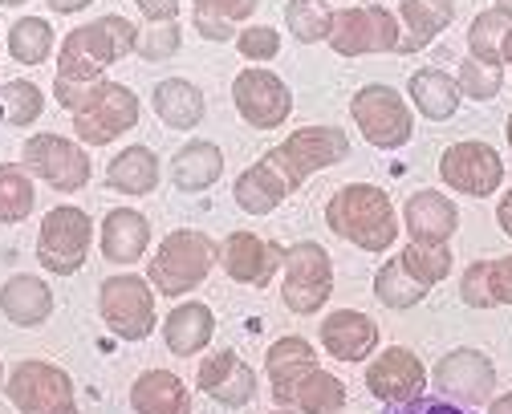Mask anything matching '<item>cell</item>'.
Here are the masks:
<instances>
[{
	"label": "cell",
	"mask_w": 512,
	"mask_h": 414,
	"mask_svg": "<svg viewBox=\"0 0 512 414\" xmlns=\"http://www.w3.org/2000/svg\"><path fill=\"white\" fill-rule=\"evenodd\" d=\"M350 134L342 126H301L285 143H277L265 159L240 171L232 183V199L248 216H273L277 207L305 187L309 175L346 163Z\"/></svg>",
	"instance_id": "1"
},
{
	"label": "cell",
	"mask_w": 512,
	"mask_h": 414,
	"mask_svg": "<svg viewBox=\"0 0 512 414\" xmlns=\"http://www.w3.org/2000/svg\"><path fill=\"white\" fill-rule=\"evenodd\" d=\"M139 25L126 21L118 13H106L102 21L78 25L61 37V53H57V82H53V98L61 110H78L90 90L102 82V74L126 53H135L139 45Z\"/></svg>",
	"instance_id": "2"
},
{
	"label": "cell",
	"mask_w": 512,
	"mask_h": 414,
	"mask_svg": "<svg viewBox=\"0 0 512 414\" xmlns=\"http://www.w3.org/2000/svg\"><path fill=\"white\" fill-rule=\"evenodd\" d=\"M265 378L269 394L281 410H305V414H330L346 410V386L317 362V345L301 333H285L269 345L265 354Z\"/></svg>",
	"instance_id": "3"
},
{
	"label": "cell",
	"mask_w": 512,
	"mask_h": 414,
	"mask_svg": "<svg viewBox=\"0 0 512 414\" xmlns=\"http://www.w3.org/2000/svg\"><path fill=\"white\" fill-rule=\"evenodd\" d=\"M326 224L334 236L362 252H387L399 240V216L391 195L378 183H346L326 203Z\"/></svg>",
	"instance_id": "4"
},
{
	"label": "cell",
	"mask_w": 512,
	"mask_h": 414,
	"mask_svg": "<svg viewBox=\"0 0 512 414\" xmlns=\"http://www.w3.org/2000/svg\"><path fill=\"white\" fill-rule=\"evenodd\" d=\"M220 264V244L200 232V228H175L163 236L159 252L147 264V281L155 285L159 297H187L191 289H200L208 281V272Z\"/></svg>",
	"instance_id": "5"
},
{
	"label": "cell",
	"mask_w": 512,
	"mask_h": 414,
	"mask_svg": "<svg viewBox=\"0 0 512 414\" xmlns=\"http://www.w3.org/2000/svg\"><path fill=\"white\" fill-rule=\"evenodd\" d=\"M98 317L118 341H147L159 325L155 285L135 272H114L98 285Z\"/></svg>",
	"instance_id": "6"
},
{
	"label": "cell",
	"mask_w": 512,
	"mask_h": 414,
	"mask_svg": "<svg viewBox=\"0 0 512 414\" xmlns=\"http://www.w3.org/2000/svg\"><path fill=\"white\" fill-rule=\"evenodd\" d=\"M334 297V260L317 240H297L285 248L281 264V301L297 317L322 313Z\"/></svg>",
	"instance_id": "7"
},
{
	"label": "cell",
	"mask_w": 512,
	"mask_h": 414,
	"mask_svg": "<svg viewBox=\"0 0 512 414\" xmlns=\"http://www.w3.org/2000/svg\"><path fill=\"white\" fill-rule=\"evenodd\" d=\"M139 118H143L139 94L131 86H122V82L102 78L90 90V98L74 110V134H78V143H86V147H110L126 130H135Z\"/></svg>",
	"instance_id": "8"
},
{
	"label": "cell",
	"mask_w": 512,
	"mask_h": 414,
	"mask_svg": "<svg viewBox=\"0 0 512 414\" xmlns=\"http://www.w3.org/2000/svg\"><path fill=\"white\" fill-rule=\"evenodd\" d=\"M350 114L358 134L374 151H403L415 134V118L395 86H382V82L358 86L350 98Z\"/></svg>",
	"instance_id": "9"
},
{
	"label": "cell",
	"mask_w": 512,
	"mask_h": 414,
	"mask_svg": "<svg viewBox=\"0 0 512 414\" xmlns=\"http://www.w3.org/2000/svg\"><path fill=\"white\" fill-rule=\"evenodd\" d=\"M90 244H94L90 212H82L74 203H61L53 212H45V220H41L37 260L53 276H74V272H82V264L90 256Z\"/></svg>",
	"instance_id": "10"
},
{
	"label": "cell",
	"mask_w": 512,
	"mask_h": 414,
	"mask_svg": "<svg viewBox=\"0 0 512 414\" xmlns=\"http://www.w3.org/2000/svg\"><path fill=\"white\" fill-rule=\"evenodd\" d=\"M21 163L29 167L33 179H41L45 187H53L61 195L82 191L94 175L86 143H74V138H61V134H49V130L33 134L21 147Z\"/></svg>",
	"instance_id": "11"
},
{
	"label": "cell",
	"mask_w": 512,
	"mask_h": 414,
	"mask_svg": "<svg viewBox=\"0 0 512 414\" xmlns=\"http://www.w3.org/2000/svg\"><path fill=\"white\" fill-rule=\"evenodd\" d=\"M330 49L338 57H370V53H399L403 41V25L391 9L382 5H354V9H338L326 33Z\"/></svg>",
	"instance_id": "12"
},
{
	"label": "cell",
	"mask_w": 512,
	"mask_h": 414,
	"mask_svg": "<svg viewBox=\"0 0 512 414\" xmlns=\"http://www.w3.org/2000/svg\"><path fill=\"white\" fill-rule=\"evenodd\" d=\"M5 394L25 414H70V410H78L74 378L45 358L17 362L5 378Z\"/></svg>",
	"instance_id": "13"
},
{
	"label": "cell",
	"mask_w": 512,
	"mask_h": 414,
	"mask_svg": "<svg viewBox=\"0 0 512 414\" xmlns=\"http://www.w3.org/2000/svg\"><path fill=\"white\" fill-rule=\"evenodd\" d=\"M232 102H236V114L252 130H277L293 114V90L273 74V69H261V65H248L244 74H236Z\"/></svg>",
	"instance_id": "14"
},
{
	"label": "cell",
	"mask_w": 512,
	"mask_h": 414,
	"mask_svg": "<svg viewBox=\"0 0 512 414\" xmlns=\"http://www.w3.org/2000/svg\"><path fill=\"white\" fill-rule=\"evenodd\" d=\"M439 179L468 199H488L504 183V159L480 138H464L439 155Z\"/></svg>",
	"instance_id": "15"
},
{
	"label": "cell",
	"mask_w": 512,
	"mask_h": 414,
	"mask_svg": "<svg viewBox=\"0 0 512 414\" xmlns=\"http://www.w3.org/2000/svg\"><path fill=\"white\" fill-rule=\"evenodd\" d=\"M431 386L460 406H484L496 390V362L484 350L460 345V350L443 354L431 370Z\"/></svg>",
	"instance_id": "16"
},
{
	"label": "cell",
	"mask_w": 512,
	"mask_h": 414,
	"mask_svg": "<svg viewBox=\"0 0 512 414\" xmlns=\"http://www.w3.org/2000/svg\"><path fill=\"white\" fill-rule=\"evenodd\" d=\"M431 374L419 362L415 350L407 345H387L370 366H366V390L370 398H378L382 406H411L423 398Z\"/></svg>",
	"instance_id": "17"
},
{
	"label": "cell",
	"mask_w": 512,
	"mask_h": 414,
	"mask_svg": "<svg viewBox=\"0 0 512 414\" xmlns=\"http://www.w3.org/2000/svg\"><path fill=\"white\" fill-rule=\"evenodd\" d=\"M220 264L228 272V281L248 285V289H269L273 276L285 264V248L256 232H228L220 244Z\"/></svg>",
	"instance_id": "18"
},
{
	"label": "cell",
	"mask_w": 512,
	"mask_h": 414,
	"mask_svg": "<svg viewBox=\"0 0 512 414\" xmlns=\"http://www.w3.org/2000/svg\"><path fill=\"white\" fill-rule=\"evenodd\" d=\"M196 390L224 410H244L256 402V370L228 345L212 350L196 370Z\"/></svg>",
	"instance_id": "19"
},
{
	"label": "cell",
	"mask_w": 512,
	"mask_h": 414,
	"mask_svg": "<svg viewBox=\"0 0 512 414\" xmlns=\"http://www.w3.org/2000/svg\"><path fill=\"white\" fill-rule=\"evenodd\" d=\"M322 350L334 362H366L378 354V325L362 309H334L322 317Z\"/></svg>",
	"instance_id": "20"
},
{
	"label": "cell",
	"mask_w": 512,
	"mask_h": 414,
	"mask_svg": "<svg viewBox=\"0 0 512 414\" xmlns=\"http://www.w3.org/2000/svg\"><path fill=\"white\" fill-rule=\"evenodd\" d=\"M98 244H102V260L131 268L151 248V220L143 212H135V207H110L102 220V232H98Z\"/></svg>",
	"instance_id": "21"
},
{
	"label": "cell",
	"mask_w": 512,
	"mask_h": 414,
	"mask_svg": "<svg viewBox=\"0 0 512 414\" xmlns=\"http://www.w3.org/2000/svg\"><path fill=\"white\" fill-rule=\"evenodd\" d=\"M403 224L411 232V240H427V244H447L460 228V207L447 199L443 191L427 187V191H415L407 203H403Z\"/></svg>",
	"instance_id": "22"
},
{
	"label": "cell",
	"mask_w": 512,
	"mask_h": 414,
	"mask_svg": "<svg viewBox=\"0 0 512 414\" xmlns=\"http://www.w3.org/2000/svg\"><path fill=\"white\" fill-rule=\"evenodd\" d=\"M216 337V313L204 301H179L163 321V341L175 358H196L204 354Z\"/></svg>",
	"instance_id": "23"
},
{
	"label": "cell",
	"mask_w": 512,
	"mask_h": 414,
	"mask_svg": "<svg viewBox=\"0 0 512 414\" xmlns=\"http://www.w3.org/2000/svg\"><path fill=\"white\" fill-rule=\"evenodd\" d=\"M0 313L17 329H37L53 317V289L33 272H13L9 281L0 285Z\"/></svg>",
	"instance_id": "24"
},
{
	"label": "cell",
	"mask_w": 512,
	"mask_h": 414,
	"mask_svg": "<svg viewBox=\"0 0 512 414\" xmlns=\"http://www.w3.org/2000/svg\"><path fill=\"white\" fill-rule=\"evenodd\" d=\"M224 175V151L208 138H191L183 143L171 159V183L183 191V195H204L220 183Z\"/></svg>",
	"instance_id": "25"
},
{
	"label": "cell",
	"mask_w": 512,
	"mask_h": 414,
	"mask_svg": "<svg viewBox=\"0 0 512 414\" xmlns=\"http://www.w3.org/2000/svg\"><path fill=\"white\" fill-rule=\"evenodd\" d=\"M452 21H456V0H403L399 5V25L407 33L399 41V53L427 49Z\"/></svg>",
	"instance_id": "26"
},
{
	"label": "cell",
	"mask_w": 512,
	"mask_h": 414,
	"mask_svg": "<svg viewBox=\"0 0 512 414\" xmlns=\"http://www.w3.org/2000/svg\"><path fill=\"white\" fill-rule=\"evenodd\" d=\"M126 398H131V410H139V414H183V410H191V390L171 370H143L131 382V394Z\"/></svg>",
	"instance_id": "27"
},
{
	"label": "cell",
	"mask_w": 512,
	"mask_h": 414,
	"mask_svg": "<svg viewBox=\"0 0 512 414\" xmlns=\"http://www.w3.org/2000/svg\"><path fill=\"white\" fill-rule=\"evenodd\" d=\"M151 106H155V114H159V122L167 130H191V126H200L204 114H208L204 90L196 82H187V78L159 82L155 94H151Z\"/></svg>",
	"instance_id": "28"
},
{
	"label": "cell",
	"mask_w": 512,
	"mask_h": 414,
	"mask_svg": "<svg viewBox=\"0 0 512 414\" xmlns=\"http://www.w3.org/2000/svg\"><path fill=\"white\" fill-rule=\"evenodd\" d=\"M407 94H411L415 110H419L423 118H431V122H447V118H456L460 98H464V94H460V86H456V78L447 74V69H435V65L415 69L411 82H407Z\"/></svg>",
	"instance_id": "29"
},
{
	"label": "cell",
	"mask_w": 512,
	"mask_h": 414,
	"mask_svg": "<svg viewBox=\"0 0 512 414\" xmlns=\"http://www.w3.org/2000/svg\"><path fill=\"white\" fill-rule=\"evenodd\" d=\"M106 187L110 191H122V195H151L159 187V155L151 147H126L110 159L106 167Z\"/></svg>",
	"instance_id": "30"
},
{
	"label": "cell",
	"mask_w": 512,
	"mask_h": 414,
	"mask_svg": "<svg viewBox=\"0 0 512 414\" xmlns=\"http://www.w3.org/2000/svg\"><path fill=\"white\" fill-rule=\"evenodd\" d=\"M261 0H191V21L204 41H236V25L252 21Z\"/></svg>",
	"instance_id": "31"
},
{
	"label": "cell",
	"mask_w": 512,
	"mask_h": 414,
	"mask_svg": "<svg viewBox=\"0 0 512 414\" xmlns=\"http://www.w3.org/2000/svg\"><path fill=\"white\" fill-rule=\"evenodd\" d=\"M427 293H431V289H427L423 281H415L399 256H391L387 264L374 272V297H378V305H387V309H395V313H407V309L423 305Z\"/></svg>",
	"instance_id": "32"
},
{
	"label": "cell",
	"mask_w": 512,
	"mask_h": 414,
	"mask_svg": "<svg viewBox=\"0 0 512 414\" xmlns=\"http://www.w3.org/2000/svg\"><path fill=\"white\" fill-rule=\"evenodd\" d=\"M5 45H9V57H13L17 65H45V61L53 57L57 37H53V25H49V21H41V17H21V21H13Z\"/></svg>",
	"instance_id": "33"
},
{
	"label": "cell",
	"mask_w": 512,
	"mask_h": 414,
	"mask_svg": "<svg viewBox=\"0 0 512 414\" xmlns=\"http://www.w3.org/2000/svg\"><path fill=\"white\" fill-rule=\"evenodd\" d=\"M37 207V187L29 167L0 163V224H21Z\"/></svg>",
	"instance_id": "34"
},
{
	"label": "cell",
	"mask_w": 512,
	"mask_h": 414,
	"mask_svg": "<svg viewBox=\"0 0 512 414\" xmlns=\"http://www.w3.org/2000/svg\"><path fill=\"white\" fill-rule=\"evenodd\" d=\"M512 33V13L504 9H484L476 13V21L468 25V53L480 61H496L504 65V41Z\"/></svg>",
	"instance_id": "35"
},
{
	"label": "cell",
	"mask_w": 512,
	"mask_h": 414,
	"mask_svg": "<svg viewBox=\"0 0 512 414\" xmlns=\"http://www.w3.org/2000/svg\"><path fill=\"white\" fill-rule=\"evenodd\" d=\"M41 114H45L41 86H33L25 78H13V82L0 86V122L5 126H33Z\"/></svg>",
	"instance_id": "36"
},
{
	"label": "cell",
	"mask_w": 512,
	"mask_h": 414,
	"mask_svg": "<svg viewBox=\"0 0 512 414\" xmlns=\"http://www.w3.org/2000/svg\"><path fill=\"white\" fill-rule=\"evenodd\" d=\"M330 21H334L330 0H289V5H285V25H289V37H293V41H301V45L326 41Z\"/></svg>",
	"instance_id": "37"
},
{
	"label": "cell",
	"mask_w": 512,
	"mask_h": 414,
	"mask_svg": "<svg viewBox=\"0 0 512 414\" xmlns=\"http://www.w3.org/2000/svg\"><path fill=\"white\" fill-rule=\"evenodd\" d=\"M399 260L407 264V272L415 276V281H423L427 289H435L439 281H447V272H452V248H447V244L411 240V248H403Z\"/></svg>",
	"instance_id": "38"
},
{
	"label": "cell",
	"mask_w": 512,
	"mask_h": 414,
	"mask_svg": "<svg viewBox=\"0 0 512 414\" xmlns=\"http://www.w3.org/2000/svg\"><path fill=\"white\" fill-rule=\"evenodd\" d=\"M456 86L464 98L472 102H492L504 90V69L496 61H480V57H464L456 69Z\"/></svg>",
	"instance_id": "39"
},
{
	"label": "cell",
	"mask_w": 512,
	"mask_h": 414,
	"mask_svg": "<svg viewBox=\"0 0 512 414\" xmlns=\"http://www.w3.org/2000/svg\"><path fill=\"white\" fill-rule=\"evenodd\" d=\"M179 49H183V29H179V21L151 25L147 33H139V45H135V53H139L143 61H167V57H175Z\"/></svg>",
	"instance_id": "40"
},
{
	"label": "cell",
	"mask_w": 512,
	"mask_h": 414,
	"mask_svg": "<svg viewBox=\"0 0 512 414\" xmlns=\"http://www.w3.org/2000/svg\"><path fill=\"white\" fill-rule=\"evenodd\" d=\"M236 53L252 65H265L281 53V33L269 29V25H248V29L236 33Z\"/></svg>",
	"instance_id": "41"
},
{
	"label": "cell",
	"mask_w": 512,
	"mask_h": 414,
	"mask_svg": "<svg viewBox=\"0 0 512 414\" xmlns=\"http://www.w3.org/2000/svg\"><path fill=\"white\" fill-rule=\"evenodd\" d=\"M460 301L472 309H496L492 285H488V260H476L464 268V281H460Z\"/></svg>",
	"instance_id": "42"
},
{
	"label": "cell",
	"mask_w": 512,
	"mask_h": 414,
	"mask_svg": "<svg viewBox=\"0 0 512 414\" xmlns=\"http://www.w3.org/2000/svg\"><path fill=\"white\" fill-rule=\"evenodd\" d=\"M488 285H492L496 305H512V252L488 260Z\"/></svg>",
	"instance_id": "43"
},
{
	"label": "cell",
	"mask_w": 512,
	"mask_h": 414,
	"mask_svg": "<svg viewBox=\"0 0 512 414\" xmlns=\"http://www.w3.org/2000/svg\"><path fill=\"white\" fill-rule=\"evenodd\" d=\"M135 5H139V13H143L147 21L163 25V21H175V17H179L183 0H135Z\"/></svg>",
	"instance_id": "44"
},
{
	"label": "cell",
	"mask_w": 512,
	"mask_h": 414,
	"mask_svg": "<svg viewBox=\"0 0 512 414\" xmlns=\"http://www.w3.org/2000/svg\"><path fill=\"white\" fill-rule=\"evenodd\" d=\"M496 224H500V232L512 240V187L500 195V203H496Z\"/></svg>",
	"instance_id": "45"
},
{
	"label": "cell",
	"mask_w": 512,
	"mask_h": 414,
	"mask_svg": "<svg viewBox=\"0 0 512 414\" xmlns=\"http://www.w3.org/2000/svg\"><path fill=\"white\" fill-rule=\"evenodd\" d=\"M45 5H49L53 13H61V17H74V13H86L94 0H45Z\"/></svg>",
	"instance_id": "46"
},
{
	"label": "cell",
	"mask_w": 512,
	"mask_h": 414,
	"mask_svg": "<svg viewBox=\"0 0 512 414\" xmlns=\"http://www.w3.org/2000/svg\"><path fill=\"white\" fill-rule=\"evenodd\" d=\"M488 406L496 414H512V394H500V398H488Z\"/></svg>",
	"instance_id": "47"
},
{
	"label": "cell",
	"mask_w": 512,
	"mask_h": 414,
	"mask_svg": "<svg viewBox=\"0 0 512 414\" xmlns=\"http://www.w3.org/2000/svg\"><path fill=\"white\" fill-rule=\"evenodd\" d=\"M504 65L512 69V33H508V41H504Z\"/></svg>",
	"instance_id": "48"
},
{
	"label": "cell",
	"mask_w": 512,
	"mask_h": 414,
	"mask_svg": "<svg viewBox=\"0 0 512 414\" xmlns=\"http://www.w3.org/2000/svg\"><path fill=\"white\" fill-rule=\"evenodd\" d=\"M504 138H508V147H512V114H508V122H504Z\"/></svg>",
	"instance_id": "49"
},
{
	"label": "cell",
	"mask_w": 512,
	"mask_h": 414,
	"mask_svg": "<svg viewBox=\"0 0 512 414\" xmlns=\"http://www.w3.org/2000/svg\"><path fill=\"white\" fill-rule=\"evenodd\" d=\"M0 5H5V9H21V5H25V0H0Z\"/></svg>",
	"instance_id": "50"
},
{
	"label": "cell",
	"mask_w": 512,
	"mask_h": 414,
	"mask_svg": "<svg viewBox=\"0 0 512 414\" xmlns=\"http://www.w3.org/2000/svg\"><path fill=\"white\" fill-rule=\"evenodd\" d=\"M496 9H504V13H512V0H496Z\"/></svg>",
	"instance_id": "51"
},
{
	"label": "cell",
	"mask_w": 512,
	"mask_h": 414,
	"mask_svg": "<svg viewBox=\"0 0 512 414\" xmlns=\"http://www.w3.org/2000/svg\"><path fill=\"white\" fill-rule=\"evenodd\" d=\"M5 378H9V374H5V362H0V390H5Z\"/></svg>",
	"instance_id": "52"
}]
</instances>
